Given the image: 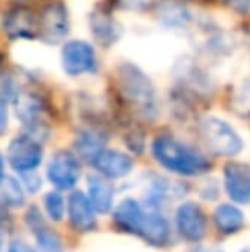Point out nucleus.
<instances>
[{
  "label": "nucleus",
  "instance_id": "f257e3e1",
  "mask_svg": "<svg viewBox=\"0 0 250 252\" xmlns=\"http://www.w3.org/2000/svg\"><path fill=\"white\" fill-rule=\"evenodd\" d=\"M113 220L122 230L144 239L153 246H165L170 239V226L161 215L147 211L136 199H124L113 211Z\"/></svg>",
  "mask_w": 250,
  "mask_h": 252
},
{
  "label": "nucleus",
  "instance_id": "f03ea898",
  "mask_svg": "<svg viewBox=\"0 0 250 252\" xmlns=\"http://www.w3.org/2000/svg\"><path fill=\"white\" fill-rule=\"evenodd\" d=\"M153 156L161 166L178 175L195 177L211 168V163L199 150L170 134H161L153 141Z\"/></svg>",
  "mask_w": 250,
  "mask_h": 252
},
{
  "label": "nucleus",
  "instance_id": "7ed1b4c3",
  "mask_svg": "<svg viewBox=\"0 0 250 252\" xmlns=\"http://www.w3.org/2000/svg\"><path fill=\"white\" fill-rule=\"evenodd\" d=\"M117 84L120 96L127 105L144 119H156L158 96L153 81L144 74L142 69L130 62H124L117 67Z\"/></svg>",
  "mask_w": 250,
  "mask_h": 252
},
{
  "label": "nucleus",
  "instance_id": "20e7f679",
  "mask_svg": "<svg viewBox=\"0 0 250 252\" xmlns=\"http://www.w3.org/2000/svg\"><path fill=\"white\" fill-rule=\"evenodd\" d=\"M199 132L207 150L218 156H237L244 150V141L237 130L218 117H204L199 122Z\"/></svg>",
  "mask_w": 250,
  "mask_h": 252
},
{
  "label": "nucleus",
  "instance_id": "39448f33",
  "mask_svg": "<svg viewBox=\"0 0 250 252\" xmlns=\"http://www.w3.org/2000/svg\"><path fill=\"white\" fill-rule=\"evenodd\" d=\"M70 30L69 10L63 2H50L38 16V36L47 45H57Z\"/></svg>",
  "mask_w": 250,
  "mask_h": 252
},
{
  "label": "nucleus",
  "instance_id": "423d86ee",
  "mask_svg": "<svg viewBox=\"0 0 250 252\" xmlns=\"http://www.w3.org/2000/svg\"><path fill=\"white\" fill-rule=\"evenodd\" d=\"M7 159L16 172H33L36 166H40L41 159H43V148L33 136L23 134V136L14 137L12 143L9 144Z\"/></svg>",
  "mask_w": 250,
  "mask_h": 252
},
{
  "label": "nucleus",
  "instance_id": "0eeeda50",
  "mask_svg": "<svg viewBox=\"0 0 250 252\" xmlns=\"http://www.w3.org/2000/svg\"><path fill=\"white\" fill-rule=\"evenodd\" d=\"M96 53L89 43L81 40H72L62 48V67L65 74L76 77L83 74H91L96 70Z\"/></svg>",
  "mask_w": 250,
  "mask_h": 252
},
{
  "label": "nucleus",
  "instance_id": "6e6552de",
  "mask_svg": "<svg viewBox=\"0 0 250 252\" xmlns=\"http://www.w3.org/2000/svg\"><path fill=\"white\" fill-rule=\"evenodd\" d=\"M2 28L12 40H33L38 36V16L29 7L16 5L5 12Z\"/></svg>",
  "mask_w": 250,
  "mask_h": 252
},
{
  "label": "nucleus",
  "instance_id": "1a4fd4ad",
  "mask_svg": "<svg viewBox=\"0 0 250 252\" xmlns=\"http://www.w3.org/2000/svg\"><path fill=\"white\" fill-rule=\"evenodd\" d=\"M47 175L57 189H72L81 177V165L70 151H58L48 163Z\"/></svg>",
  "mask_w": 250,
  "mask_h": 252
},
{
  "label": "nucleus",
  "instance_id": "9d476101",
  "mask_svg": "<svg viewBox=\"0 0 250 252\" xmlns=\"http://www.w3.org/2000/svg\"><path fill=\"white\" fill-rule=\"evenodd\" d=\"M177 230L189 242H200L207 233V220L204 211L194 202H184L175 215Z\"/></svg>",
  "mask_w": 250,
  "mask_h": 252
},
{
  "label": "nucleus",
  "instance_id": "9b49d317",
  "mask_svg": "<svg viewBox=\"0 0 250 252\" xmlns=\"http://www.w3.org/2000/svg\"><path fill=\"white\" fill-rule=\"evenodd\" d=\"M224 187L235 202H250V165L240 161L228 163L224 166Z\"/></svg>",
  "mask_w": 250,
  "mask_h": 252
},
{
  "label": "nucleus",
  "instance_id": "f8f14e48",
  "mask_svg": "<svg viewBox=\"0 0 250 252\" xmlns=\"http://www.w3.org/2000/svg\"><path fill=\"white\" fill-rule=\"evenodd\" d=\"M100 175L107 179H122L134 168V159L117 150H101L91 161Z\"/></svg>",
  "mask_w": 250,
  "mask_h": 252
},
{
  "label": "nucleus",
  "instance_id": "ddd939ff",
  "mask_svg": "<svg viewBox=\"0 0 250 252\" xmlns=\"http://www.w3.org/2000/svg\"><path fill=\"white\" fill-rule=\"evenodd\" d=\"M89 28L93 33L94 40L101 45V47H110V45L117 43V40L122 34V28L117 23L110 10L105 7H96L89 16Z\"/></svg>",
  "mask_w": 250,
  "mask_h": 252
},
{
  "label": "nucleus",
  "instance_id": "4468645a",
  "mask_svg": "<svg viewBox=\"0 0 250 252\" xmlns=\"http://www.w3.org/2000/svg\"><path fill=\"white\" fill-rule=\"evenodd\" d=\"M94 206L91 204L89 197L84 196V192L76 190L70 194L69 199V220L70 225L77 232H89L96 226V215Z\"/></svg>",
  "mask_w": 250,
  "mask_h": 252
},
{
  "label": "nucleus",
  "instance_id": "2eb2a0df",
  "mask_svg": "<svg viewBox=\"0 0 250 252\" xmlns=\"http://www.w3.org/2000/svg\"><path fill=\"white\" fill-rule=\"evenodd\" d=\"M28 225L31 226L33 233L36 235L38 244L41 247V252H62V240L60 237L57 235L55 232H52L47 225L43 223V218L38 213L36 208H31L28 211L26 216Z\"/></svg>",
  "mask_w": 250,
  "mask_h": 252
},
{
  "label": "nucleus",
  "instance_id": "dca6fc26",
  "mask_svg": "<svg viewBox=\"0 0 250 252\" xmlns=\"http://www.w3.org/2000/svg\"><path fill=\"white\" fill-rule=\"evenodd\" d=\"M158 17L163 23V26L168 28H185L192 21V14L184 3L177 2V0H165L158 7Z\"/></svg>",
  "mask_w": 250,
  "mask_h": 252
},
{
  "label": "nucleus",
  "instance_id": "f3484780",
  "mask_svg": "<svg viewBox=\"0 0 250 252\" xmlns=\"http://www.w3.org/2000/svg\"><path fill=\"white\" fill-rule=\"evenodd\" d=\"M87 192L94 209L100 213H108L113 202V187L100 175H91L87 179Z\"/></svg>",
  "mask_w": 250,
  "mask_h": 252
},
{
  "label": "nucleus",
  "instance_id": "a211bd4d",
  "mask_svg": "<svg viewBox=\"0 0 250 252\" xmlns=\"http://www.w3.org/2000/svg\"><path fill=\"white\" fill-rule=\"evenodd\" d=\"M12 100H14V108H16V113L21 122L26 124L28 127L36 126L41 115V103L38 101V98L29 93L16 91Z\"/></svg>",
  "mask_w": 250,
  "mask_h": 252
},
{
  "label": "nucleus",
  "instance_id": "6ab92c4d",
  "mask_svg": "<svg viewBox=\"0 0 250 252\" xmlns=\"http://www.w3.org/2000/svg\"><path fill=\"white\" fill-rule=\"evenodd\" d=\"M244 213L237 208L235 204H221L214 211V223H216L218 230L224 235H231L237 233L244 226Z\"/></svg>",
  "mask_w": 250,
  "mask_h": 252
},
{
  "label": "nucleus",
  "instance_id": "aec40b11",
  "mask_svg": "<svg viewBox=\"0 0 250 252\" xmlns=\"http://www.w3.org/2000/svg\"><path fill=\"white\" fill-rule=\"evenodd\" d=\"M105 136H101L96 130H84L79 134L76 141V148L81 153V156L87 158L89 161H93V158L98 155L101 150H105Z\"/></svg>",
  "mask_w": 250,
  "mask_h": 252
},
{
  "label": "nucleus",
  "instance_id": "412c9836",
  "mask_svg": "<svg viewBox=\"0 0 250 252\" xmlns=\"http://www.w3.org/2000/svg\"><path fill=\"white\" fill-rule=\"evenodd\" d=\"M231 106L238 115L250 117V79L237 86L233 96H231Z\"/></svg>",
  "mask_w": 250,
  "mask_h": 252
},
{
  "label": "nucleus",
  "instance_id": "4be33fe9",
  "mask_svg": "<svg viewBox=\"0 0 250 252\" xmlns=\"http://www.w3.org/2000/svg\"><path fill=\"white\" fill-rule=\"evenodd\" d=\"M45 211H47L48 218L54 220V221H60L63 218V213H65V202L60 192L57 190H52L45 196Z\"/></svg>",
  "mask_w": 250,
  "mask_h": 252
},
{
  "label": "nucleus",
  "instance_id": "5701e85b",
  "mask_svg": "<svg viewBox=\"0 0 250 252\" xmlns=\"http://www.w3.org/2000/svg\"><path fill=\"white\" fill-rule=\"evenodd\" d=\"M3 199L7 204L10 206H21L23 204V189L19 187V184L12 179H7V186L3 187Z\"/></svg>",
  "mask_w": 250,
  "mask_h": 252
},
{
  "label": "nucleus",
  "instance_id": "b1692460",
  "mask_svg": "<svg viewBox=\"0 0 250 252\" xmlns=\"http://www.w3.org/2000/svg\"><path fill=\"white\" fill-rule=\"evenodd\" d=\"M7 127H9V110H7L5 96L0 94V136L5 134Z\"/></svg>",
  "mask_w": 250,
  "mask_h": 252
},
{
  "label": "nucleus",
  "instance_id": "393cba45",
  "mask_svg": "<svg viewBox=\"0 0 250 252\" xmlns=\"http://www.w3.org/2000/svg\"><path fill=\"white\" fill-rule=\"evenodd\" d=\"M224 2L233 10H237V12H240V14L250 12V0H224Z\"/></svg>",
  "mask_w": 250,
  "mask_h": 252
},
{
  "label": "nucleus",
  "instance_id": "a878e982",
  "mask_svg": "<svg viewBox=\"0 0 250 252\" xmlns=\"http://www.w3.org/2000/svg\"><path fill=\"white\" fill-rule=\"evenodd\" d=\"M7 252H36V251H34L29 244L24 242V240H12Z\"/></svg>",
  "mask_w": 250,
  "mask_h": 252
},
{
  "label": "nucleus",
  "instance_id": "bb28decb",
  "mask_svg": "<svg viewBox=\"0 0 250 252\" xmlns=\"http://www.w3.org/2000/svg\"><path fill=\"white\" fill-rule=\"evenodd\" d=\"M3 180V159H2V155H0V182Z\"/></svg>",
  "mask_w": 250,
  "mask_h": 252
},
{
  "label": "nucleus",
  "instance_id": "cd10ccee",
  "mask_svg": "<svg viewBox=\"0 0 250 252\" xmlns=\"http://www.w3.org/2000/svg\"><path fill=\"white\" fill-rule=\"evenodd\" d=\"M195 252H220V251H216V249H199Z\"/></svg>",
  "mask_w": 250,
  "mask_h": 252
},
{
  "label": "nucleus",
  "instance_id": "c85d7f7f",
  "mask_svg": "<svg viewBox=\"0 0 250 252\" xmlns=\"http://www.w3.org/2000/svg\"><path fill=\"white\" fill-rule=\"evenodd\" d=\"M0 252H2V235H0Z\"/></svg>",
  "mask_w": 250,
  "mask_h": 252
},
{
  "label": "nucleus",
  "instance_id": "c756f323",
  "mask_svg": "<svg viewBox=\"0 0 250 252\" xmlns=\"http://www.w3.org/2000/svg\"><path fill=\"white\" fill-rule=\"evenodd\" d=\"M240 252H250V249H244V251H240Z\"/></svg>",
  "mask_w": 250,
  "mask_h": 252
}]
</instances>
